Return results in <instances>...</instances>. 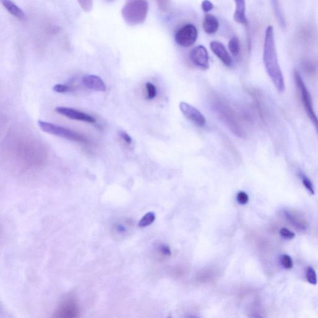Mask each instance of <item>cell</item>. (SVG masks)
Wrapping results in <instances>:
<instances>
[{
	"mask_svg": "<svg viewBox=\"0 0 318 318\" xmlns=\"http://www.w3.org/2000/svg\"><path fill=\"white\" fill-rule=\"evenodd\" d=\"M317 37V30L312 24L305 23L300 26L298 31V37L300 41L305 44L313 43Z\"/></svg>",
	"mask_w": 318,
	"mask_h": 318,
	"instance_id": "obj_11",
	"label": "cell"
},
{
	"mask_svg": "<svg viewBox=\"0 0 318 318\" xmlns=\"http://www.w3.org/2000/svg\"><path fill=\"white\" fill-rule=\"evenodd\" d=\"M213 97L214 98L211 102L212 107L222 123L225 124L230 129V130L238 137L245 136L246 132L243 127L240 123L235 111L231 108L228 102L219 97L215 96Z\"/></svg>",
	"mask_w": 318,
	"mask_h": 318,
	"instance_id": "obj_2",
	"label": "cell"
},
{
	"mask_svg": "<svg viewBox=\"0 0 318 318\" xmlns=\"http://www.w3.org/2000/svg\"><path fill=\"white\" fill-rule=\"evenodd\" d=\"M68 90H69L68 86L63 84H56L53 87V90L54 92L60 93L67 92Z\"/></svg>",
	"mask_w": 318,
	"mask_h": 318,
	"instance_id": "obj_30",
	"label": "cell"
},
{
	"mask_svg": "<svg viewBox=\"0 0 318 318\" xmlns=\"http://www.w3.org/2000/svg\"><path fill=\"white\" fill-rule=\"evenodd\" d=\"M299 175L300 179L301 180L302 183H303V184L307 191H308L311 195H315V191L314 185H313L312 182L311 181L310 179L302 172H299Z\"/></svg>",
	"mask_w": 318,
	"mask_h": 318,
	"instance_id": "obj_20",
	"label": "cell"
},
{
	"mask_svg": "<svg viewBox=\"0 0 318 318\" xmlns=\"http://www.w3.org/2000/svg\"><path fill=\"white\" fill-rule=\"evenodd\" d=\"M285 216L286 219L297 229H299L300 230H305L308 228V223L305 220L296 215L295 213L286 211H285Z\"/></svg>",
	"mask_w": 318,
	"mask_h": 318,
	"instance_id": "obj_17",
	"label": "cell"
},
{
	"mask_svg": "<svg viewBox=\"0 0 318 318\" xmlns=\"http://www.w3.org/2000/svg\"><path fill=\"white\" fill-rule=\"evenodd\" d=\"M280 234L282 237L287 239H292L295 237V233L286 228H282L280 231Z\"/></svg>",
	"mask_w": 318,
	"mask_h": 318,
	"instance_id": "obj_27",
	"label": "cell"
},
{
	"mask_svg": "<svg viewBox=\"0 0 318 318\" xmlns=\"http://www.w3.org/2000/svg\"><path fill=\"white\" fill-rule=\"evenodd\" d=\"M235 4L234 13V20L237 23L247 26L248 24V18L246 14L245 0H234Z\"/></svg>",
	"mask_w": 318,
	"mask_h": 318,
	"instance_id": "obj_14",
	"label": "cell"
},
{
	"mask_svg": "<svg viewBox=\"0 0 318 318\" xmlns=\"http://www.w3.org/2000/svg\"><path fill=\"white\" fill-rule=\"evenodd\" d=\"M270 1L278 23H279L282 29H285L286 26V21L283 13H282V9L280 8L279 0H270Z\"/></svg>",
	"mask_w": 318,
	"mask_h": 318,
	"instance_id": "obj_18",
	"label": "cell"
},
{
	"mask_svg": "<svg viewBox=\"0 0 318 318\" xmlns=\"http://www.w3.org/2000/svg\"><path fill=\"white\" fill-rule=\"evenodd\" d=\"M201 8L203 9L204 12H208L212 10L214 8V5L209 0H204L201 3Z\"/></svg>",
	"mask_w": 318,
	"mask_h": 318,
	"instance_id": "obj_31",
	"label": "cell"
},
{
	"mask_svg": "<svg viewBox=\"0 0 318 318\" xmlns=\"http://www.w3.org/2000/svg\"><path fill=\"white\" fill-rule=\"evenodd\" d=\"M55 111L59 114L64 116V117L71 119L92 124L95 123L97 122L96 119L92 116L86 114V113L82 112V111H78L75 109L59 106V107L55 108Z\"/></svg>",
	"mask_w": 318,
	"mask_h": 318,
	"instance_id": "obj_9",
	"label": "cell"
},
{
	"mask_svg": "<svg viewBox=\"0 0 318 318\" xmlns=\"http://www.w3.org/2000/svg\"><path fill=\"white\" fill-rule=\"evenodd\" d=\"M84 12H90L93 8V0H77Z\"/></svg>",
	"mask_w": 318,
	"mask_h": 318,
	"instance_id": "obj_24",
	"label": "cell"
},
{
	"mask_svg": "<svg viewBox=\"0 0 318 318\" xmlns=\"http://www.w3.org/2000/svg\"><path fill=\"white\" fill-rule=\"evenodd\" d=\"M161 251L162 252L164 253V254L167 255H170L171 252H170V249L167 248V247L166 246H162Z\"/></svg>",
	"mask_w": 318,
	"mask_h": 318,
	"instance_id": "obj_33",
	"label": "cell"
},
{
	"mask_svg": "<svg viewBox=\"0 0 318 318\" xmlns=\"http://www.w3.org/2000/svg\"><path fill=\"white\" fill-rule=\"evenodd\" d=\"M204 32L208 34H215L219 28L218 20L212 15L207 14L204 17L203 23Z\"/></svg>",
	"mask_w": 318,
	"mask_h": 318,
	"instance_id": "obj_16",
	"label": "cell"
},
{
	"mask_svg": "<svg viewBox=\"0 0 318 318\" xmlns=\"http://www.w3.org/2000/svg\"><path fill=\"white\" fill-rule=\"evenodd\" d=\"M237 200L240 204H246L249 201L248 195L244 192H240L237 193Z\"/></svg>",
	"mask_w": 318,
	"mask_h": 318,
	"instance_id": "obj_29",
	"label": "cell"
},
{
	"mask_svg": "<svg viewBox=\"0 0 318 318\" xmlns=\"http://www.w3.org/2000/svg\"><path fill=\"white\" fill-rule=\"evenodd\" d=\"M263 60L267 73L275 88L278 92L283 93L285 89V84L278 60L274 30L272 26H268L265 33Z\"/></svg>",
	"mask_w": 318,
	"mask_h": 318,
	"instance_id": "obj_1",
	"label": "cell"
},
{
	"mask_svg": "<svg viewBox=\"0 0 318 318\" xmlns=\"http://www.w3.org/2000/svg\"><path fill=\"white\" fill-rule=\"evenodd\" d=\"M294 79L304 110H305L306 115L310 118L311 123L314 125L318 135V117L316 114L314 107H313L312 99H311L310 93L307 89L301 75L296 70L294 71Z\"/></svg>",
	"mask_w": 318,
	"mask_h": 318,
	"instance_id": "obj_4",
	"label": "cell"
},
{
	"mask_svg": "<svg viewBox=\"0 0 318 318\" xmlns=\"http://www.w3.org/2000/svg\"><path fill=\"white\" fill-rule=\"evenodd\" d=\"M155 219L154 213L150 212L147 213L139 222L138 226L140 228H145V227L151 225L153 223Z\"/></svg>",
	"mask_w": 318,
	"mask_h": 318,
	"instance_id": "obj_21",
	"label": "cell"
},
{
	"mask_svg": "<svg viewBox=\"0 0 318 318\" xmlns=\"http://www.w3.org/2000/svg\"><path fill=\"white\" fill-rule=\"evenodd\" d=\"M148 12L149 4L147 0H126L121 10L124 21L131 26L143 24Z\"/></svg>",
	"mask_w": 318,
	"mask_h": 318,
	"instance_id": "obj_3",
	"label": "cell"
},
{
	"mask_svg": "<svg viewBox=\"0 0 318 318\" xmlns=\"http://www.w3.org/2000/svg\"><path fill=\"white\" fill-rule=\"evenodd\" d=\"M307 281L311 285L317 284V276L315 269L312 267H308L306 272Z\"/></svg>",
	"mask_w": 318,
	"mask_h": 318,
	"instance_id": "obj_22",
	"label": "cell"
},
{
	"mask_svg": "<svg viewBox=\"0 0 318 318\" xmlns=\"http://www.w3.org/2000/svg\"><path fill=\"white\" fill-rule=\"evenodd\" d=\"M282 266L286 269H291L293 267V262L291 258L288 255H283L280 257Z\"/></svg>",
	"mask_w": 318,
	"mask_h": 318,
	"instance_id": "obj_25",
	"label": "cell"
},
{
	"mask_svg": "<svg viewBox=\"0 0 318 318\" xmlns=\"http://www.w3.org/2000/svg\"><path fill=\"white\" fill-rule=\"evenodd\" d=\"M229 50H230L231 54L234 56L239 54L241 51V45H240L239 39L237 37H233L231 38L228 44Z\"/></svg>",
	"mask_w": 318,
	"mask_h": 318,
	"instance_id": "obj_19",
	"label": "cell"
},
{
	"mask_svg": "<svg viewBox=\"0 0 318 318\" xmlns=\"http://www.w3.org/2000/svg\"><path fill=\"white\" fill-rule=\"evenodd\" d=\"M1 3L6 11L13 17H16L19 21H24L26 19V15L23 10L12 0H1Z\"/></svg>",
	"mask_w": 318,
	"mask_h": 318,
	"instance_id": "obj_15",
	"label": "cell"
},
{
	"mask_svg": "<svg viewBox=\"0 0 318 318\" xmlns=\"http://www.w3.org/2000/svg\"><path fill=\"white\" fill-rule=\"evenodd\" d=\"M82 84L86 88L95 92H104L106 91V85L103 80L97 75H85L82 79Z\"/></svg>",
	"mask_w": 318,
	"mask_h": 318,
	"instance_id": "obj_12",
	"label": "cell"
},
{
	"mask_svg": "<svg viewBox=\"0 0 318 318\" xmlns=\"http://www.w3.org/2000/svg\"><path fill=\"white\" fill-rule=\"evenodd\" d=\"M210 48L213 52L221 60L224 65L228 67L232 65V59L227 51L225 46L221 42L216 41L211 42Z\"/></svg>",
	"mask_w": 318,
	"mask_h": 318,
	"instance_id": "obj_13",
	"label": "cell"
},
{
	"mask_svg": "<svg viewBox=\"0 0 318 318\" xmlns=\"http://www.w3.org/2000/svg\"><path fill=\"white\" fill-rule=\"evenodd\" d=\"M80 310L76 299L73 295L67 296L62 300L53 313V317L73 318L79 317Z\"/></svg>",
	"mask_w": 318,
	"mask_h": 318,
	"instance_id": "obj_6",
	"label": "cell"
},
{
	"mask_svg": "<svg viewBox=\"0 0 318 318\" xmlns=\"http://www.w3.org/2000/svg\"><path fill=\"white\" fill-rule=\"evenodd\" d=\"M180 109L182 113L186 117L190 120L192 123L200 127L205 125L206 119L204 116L199 110L190 104L182 102L180 104Z\"/></svg>",
	"mask_w": 318,
	"mask_h": 318,
	"instance_id": "obj_10",
	"label": "cell"
},
{
	"mask_svg": "<svg viewBox=\"0 0 318 318\" xmlns=\"http://www.w3.org/2000/svg\"><path fill=\"white\" fill-rule=\"evenodd\" d=\"M38 124L40 129L48 134L70 140V141L81 142V143L86 144L88 142L87 138L84 135L69 130V129L49 123V122L41 121V120L38 121Z\"/></svg>",
	"mask_w": 318,
	"mask_h": 318,
	"instance_id": "obj_5",
	"label": "cell"
},
{
	"mask_svg": "<svg viewBox=\"0 0 318 318\" xmlns=\"http://www.w3.org/2000/svg\"><path fill=\"white\" fill-rule=\"evenodd\" d=\"M106 1H114V0H106Z\"/></svg>",
	"mask_w": 318,
	"mask_h": 318,
	"instance_id": "obj_34",
	"label": "cell"
},
{
	"mask_svg": "<svg viewBox=\"0 0 318 318\" xmlns=\"http://www.w3.org/2000/svg\"><path fill=\"white\" fill-rule=\"evenodd\" d=\"M198 30L192 24H185L177 31L175 35V41L178 45L183 48H189L197 41Z\"/></svg>",
	"mask_w": 318,
	"mask_h": 318,
	"instance_id": "obj_7",
	"label": "cell"
},
{
	"mask_svg": "<svg viewBox=\"0 0 318 318\" xmlns=\"http://www.w3.org/2000/svg\"><path fill=\"white\" fill-rule=\"evenodd\" d=\"M303 67L304 70H305L308 73H313L315 72L316 67L314 64L310 61H308V60L304 61L303 62Z\"/></svg>",
	"mask_w": 318,
	"mask_h": 318,
	"instance_id": "obj_28",
	"label": "cell"
},
{
	"mask_svg": "<svg viewBox=\"0 0 318 318\" xmlns=\"http://www.w3.org/2000/svg\"><path fill=\"white\" fill-rule=\"evenodd\" d=\"M120 137L123 139L124 141H125L126 143L128 144H131L132 143L133 139L131 138V137L128 133L124 132V131H121L119 133Z\"/></svg>",
	"mask_w": 318,
	"mask_h": 318,
	"instance_id": "obj_32",
	"label": "cell"
},
{
	"mask_svg": "<svg viewBox=\"0 0 318 318\" xmlns=\"http://www.w3.org/2000/svg\"><path fill=\"white\" fill-rule=\"evenodd\" d=\"M189 57L193 64L198 67L206 70L210 67L208 52L203 46H199L193 48Z\"/></svg>",
	"mask_w": 318,
	"mask_h": 318,
	"instance_id": "obj_8",
	"label": "cell"
},
{
	"mask_svg": "<svg viewBox=\"0 0 318 318\" xmlns=\"http://www.w3.org/2000/svg\"><path fill=\"white\" fill-rule=\"evenodd\" d=\"M147 97L149 100H152L156 97L157 89L154 84L148 82L146 84Z\"/></svg>",
	"mask_w": 318,
	"mask_h": 318,
	"instance_id": "obj_23",
	"label": "cell"
},
{
	"mask_svg": "<svg viewBox=\"0 0 318 318\" xmlns=\"http://www.w3.org/2000/svg\"><path fill=\"white\" fill-rule=\"evenodd\" d=\"M156 1L162 12H167L170 10L171 0H156Z\"/></svg>",
	"mask_w": 318,
	"mask_h": 318,
	"instance_id": "obj_26",
	"label": "cell"
}]
</instances>
